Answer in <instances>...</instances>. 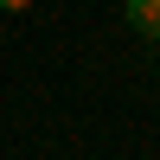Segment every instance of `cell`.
Instances as JSON below:
<instances>
[{
  "instance_id": "6da1fadb",
  "label": "cell",
  "mask_w": 160,
  "mask_h": 160,
  "mask_svg": "<svg viewBox=\"0 0 160 160\" xmlns=\"http://www.w3.org/2000/svg\"><path fill=\"white\" fill-rule=\"evenodd\" d=\"M122 19L135 26L141 38H160V0H128V7H122Z\"/></svg>"
},
{
  "instance_id": "7a4b0ae2",
  "label": "cell",
  "mask_w": 160,
  "mask_h": 160,
  "mask_svg": "<svg viewBox=\"0 0 160 160\" xmlns=\"http://www.w3.org/2000/svg\"><path fill=\"white\" fill-rule=\"evenodd\" d=\"M26 7H32V0H0V13H26Z\"/></svg>"
}]
</instances>
